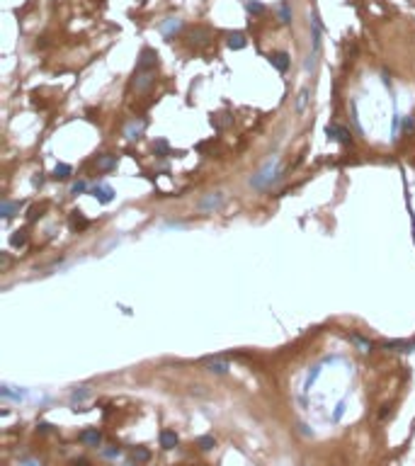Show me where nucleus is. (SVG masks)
Wrapping results in <instances>:
<instances>
[{"label": "nucleus", "instance_id": "8", "mask_svg": "<svg viewBox=\"0 0 415 466\" xmlns=\"http://www.w3.org/2000/svg\"><path fill=\"white\" fill-rule=\"evenodd\" d=\"M153 83V71H136V78H134V87L139 92H144L146 87Z\"/></svg>", "mask_w": 415, "mask_h": 466}, {"label": "nucleus", "instance_id": "26", "mask_svg": "<svg viewBox=\"0 0 415 466\" xmlns=\"http://www.w3.org/2000/svg\"><path fill=\"white\" fill-rule=\"evenodd\" d=\"M119 454H121V449H119L117 444H110V447L102 449V457H107V459H117Z\"/></svg>", "mask_w": 415, "mask_h": 466}, {"label": "nucleus", "instance_id": "18", "mask_svg": "<svg viewBox=\"0 0 415 466\" xmlns=\"http://www.w3.org/2000/svg\"><path fill=\"white\" fill-rule=\"evenodd\" d=\"M350 340H352V343H355V345H357L359 350H362V352H369V350H372V343H369L367 338L357 335V333H355V335H350Z\"/></svg>", "mask_w": 415, "mask_h": 466}, {"label": "nucleus", "instance_id": "10", "mask_svg": "<svg viewBox=\"0 0 415 466\" xmlns=\"http://www.w3.org/2000/svg\"><path fill=\"white\" fill-rule=\"evenodd\" d=\"M269 63H272L279 73H287V68H289V56H287L284 51H277V54L269 56Z\"/></svg>", "mask_w": 415, "mask_h": 466}, {"label": "nucleus", "instance_id": "19", "mask_svg": "<svg viewBox=\"0 0 415 466\" xmlns=\"http://www.w3.org/2000/svg\"><path fill=\"white\" fill-rule=\"evenodd\" d=\"M88 396H90V388L88 386H80V391L75 388V391L71 393V401H73V403H80V401H85Z\"/></svg>", "mask_w": 415, "mask_h": 466}, {"label": "nucleus", "instance_id": "1", "mask_svg": "<svg viewBox=\"0 0 415 466\" xmlns=\"http://www.w3.org/2000/svg\"><path fill=\"white\" fill-rule=\"evenodd\" d=\"M277 165H279V158H277V155H272L265 165L260 168V173L253 175L250 185H253V187H258V190H263L265 185H269V182L274 180V175H277Z\"/></svg>", "mask_w": 415, "mask_h": 466}, {"label": "nucleus", "instance_id": "37", "mask_svg": "<svg viewBox=\"0 0 415 466\" xmlns=\"http://www.w3.org/2000/svg\"><path fill=\"white\" fill-rule=\"evenodd\" d=\"M71 466H90V462H88V459H75Z\"/></svg>", "mask_w": 415, "mask_h": 466}, {"label": "nucleus", "instance_id": "25", "mask_svg": "<svg viewBox=\"0 0 415 466\" xmlns=\"http://www.w3.org/2000/svg\"><path fill=\"white\" fill-rule=\"evenodd\" d=\"M10 243H12L15 248H22V245L27 243V233H25V231H17L15 235H12V238H10Z\"/></svg>", "mask_w": 415, "mask_h": 466}, {"label": "nucleus", "instance_id": "27", "mask_svg": "<svg viewBox=\"0 0 415 466\" xmlns=\"http://www.w3.org/2000/svg\"><path fill=\"white\" fill-rule=\"evenodd\" d=\"M153 151H155V153H158L160 158H163V155H168V153H170V148H168V141H163V139H160V141H155V144H153Z\"/></svg>", "mask_w": 415, "mask_h": 466}, {"label": "nucleus", "instance_id": "30", "mask_svg": "<svg viewBox=\"0 0 415 466\" xmlns=\"http://www.w3.org/2000/svg\"><path fill=\"white\" fill-rule=\"evenodd\" d=\"M228 121H231V116H228V115H219V116H214V124H216L219 129H224V126H226Z\"/></svg>", "mask_w": 415, "mask_h": 466}, {"label": "nucleus", "instance_id": "33", "mask_svg": "<svg viewBox=\"0 0 415 466\" xmlns=\"http://www.w3.org/2000/svg\"><path fill=\"white\" fill-rule=\"evenodd\" d=\"M17 466H41V462L39 459H22Z\"/></svg>", "mask_w": 415, "mask_h": 466}, {"label": "nucleus", "instance_id": "2", "mask_svg": "<svg viewBox=\"0 0 415 466\" xmlns=\"http://www.w3.org/2000/svg\"><path fill=\"white\" fill-rule=\"evenodd\" d=\"M224 202H226L224 192H209V194H204V197L197 202V209H199V211H219V209L224 206Z\"/></svg>", "mask_w": 415, "mask_h": 466}, {"label": "nucleus", "instance_id": "17", "mask_svg": "<svg viewBox=\"0 0 415 466\" xmlns=\"http://www.w3.org/2000/svg\"><path fill=\"white\" fill-rule=\"evenodd\" d=\"M381 348H386V350H398V352H413L415 343H403V340H391V343H384Z\"/></svg>", "mask_w": 415, "mask_h": 466}, {"label": "nucleus", "instance_id": "22", "mask_svg": "<svg viewBox=\"0 0 415 466\" xmlns=\"http://www.w3.org/2000/svg\"><path fill=\"white\" fill-rule=\"evenodd\" d=\"M306 102H308V87H303L297 97V112H303L306 110Z\"/></svg>", "mask_w": 415, "mask_h": 466}, {"label": "nucleus", "instance_id": "31", "mask_svg": "<svg viewBox=\"0 0 415 466\" xmlns=\"http://www.w3.org/2000/svg\"><path fill=\"white\" fill-rule=\"evenodd\" d=\"M318 374H321V367H313V372L308 374V379H306V388H311L313 386V381L318 379Z\"/></svg>", "mask_w": 415, "mask_h": 466}, {"label": "nucleus", "instance_id": "29", "mask_svg": "<svg viewBox=\"0 0 415 466\" xmlns=\"http://www.w3.org/2000/svg\"><path fill=\"white\" fill-rule=\"evenodd\" d=\"M71 224H73V229H85L88 226V221L80 216V211H73V221Z\"/></svg>", "mask_w": 415, "mask_h": 466}, {"label": "nucleus", "instance_id": "38", "mask_svg": "<svg viewBox=\"0 0 415 466\" xmlns=\"http://www.w3.org/2000/svg\"><path fill=\"white\" fill-rule=\"evenodd\" d=\"M39 211H41V209H37V206H32V209H30V221H34V219H37V214H39Z\"/></svg>", "mask_w": 415, "mask_h": 466}, {"label": "nucleus", "instance_id": "32", "mask_svg": "<svg viewBox=\"0 0 415 466\" xmlns=\"http://www.w3.org/2000/svg\"><path fill=\"white\" fill-rule=\"evenodd\" d=\"M83 192H88V185H85V182H75V185L71 187V194H83Z\"/></svg>", "mask_w": 415, "mask_h": 466}, {"label": "nucleus", "instance_id": "28", "mask_svg": "<svg viewBox=\"0 0 415 466\" xmlns=\"http://www.w3.org/2000/svg\"><path fill=\"white\" fill-rule=\"evenodd\" d=\"M207 37H209L207 29H194V32H192V41H197V44H204Z\"/></svg>", "mask_w": 415, "mask_h": 466}, {"label": "nucleus", "instance_id": "9", "mask_svg": "<svg viewBox=\"0 0 415 466\" xmlns=\"http://www.w3.org/2000/svg\"><path fill=\"white\" fill-rule=\"evenodd\" d=\"M144 129H146V124H144V121H136V119H134V121H129V124H126V129H124V136H126L129 141H134V139H139V136L144 134Z\"/></svg>", "mask_w": 415, "mask_h": 466}, {"label": "nucleus", "instance_id": "3", "mask_svg": "<svg viewBox=\"0 0 415 466\" xmlns=\"http://www.w3.org/2000/svg\"><path fill=\"white\" fill-rule=\"evenodd\" d=\"M155 66H158L155 49H144L139 54V61H136V71H155Z\"/></svg>", "mask_w": 415, "mask_h": 466}, {"label": "nucleus", "instance_id": "4", "mask_svg": "<svg viewBox=\"0 0 415 466\" xmlns=\"http://www.w3.org/2000/svg\"><path fill=\"white\" fill-rule=\"evenodd\" d=\"M326 131H328V136H330V139H335L338 144H345V146L352 144V136H350V131H347L345 126H340V124H328Z\"/></svg>", "mask_w": 415, "mask_h": 466}, {"label": "nucleus", "instance_id": "16", "mask_svg": "<svg viewBox=\"0 0 415 466\" xmlns=\"http://www.w3.org/2000/svg\"><path fill=\"white\" fill-rule=\"evenodd\" d=\"M20 206H22V202H7V199H5V202L0 204V216H2V219H10L15 211H20Z\"/></svg>", "mask_w": 415, "mask_h": 466}, {"label": "nucleus", "instance_id": "6", "mask_svg": "<svg viewBox=\"0 0 415 466\" xmlns=\"http://www.w3.org/2000/svg\"><path fill=\"white\" fill-rule=\"evenodd\" d=\"M180 29H182V20H180V17H168V20H163V22H160V34H163V37H168V39H170V37H175Z\"/></svg>", "mask_w": 415, "mask_h": 466}, {"label": "nucleus", "instance_id": "35", "mask_svg": "<svg viewBox=\"0 0 415 466\" xmlns=\"http://www.w3.org/2000/svg\"><path fill=\"white\" fill-rule=\"evenodd\" d=\"M342 410H345V403H340V406L335 408V415H333V420H340V415H342Z\"/></svg>", "mask_w": 415, "mask_h": 466}, {"label": "nucleus", "instance_id": "13", "mask_svg": "<svg viewBox=\"0 0 415 466\" xmlns=\"http://www.w3.org/2000/svg\"><path fill=\"white\" fill-rule=\"evenodd\" d=\"M226 44H228V49H243V46H245V34H243V32H231V34H226Z\"/></svg>", "mask_w": 415, "mask_h": 466}, {"label": "nucleus", "instance_id": "21", "mask_svg": "<svg viewBox=\"0 0 415 466\" xmlns=\"http://www.w3.org/2000/svg\"><path fill=\"white\" fill-rule=\"evenodd\" d=\"M197 444H199V449H204V452H209V449H214L216 447V442H214V437L211 435H204L197 439Z\"/></svg>", "mask_w": 415, "mask_h": 466}, {"label": "nucleus", "instance_id": "5", "mask_svg": "<svg viewBox=\"0 0 415 466\" xmlns=\"http://www.w3.org/2000/svg\"><path fill=\"white\" fill-rule=\"evenodd\" d=\"M90 194L102 204H110L112 199H114V190L107 187V185H95V187H90Z\"/></svg>", "mask_w": 415, "mask_h": 466}, {"label": "nucleus", "instance_id": "12", "mask_svg": "<svg viewBox=\"0 0 415 466\" xmlns=\"http://www.w3.org/2000/svg\"><path fill=\"white\" fill-rule=\"evenodd\" d=\"M277 17H279L282 25H289V22H292V7H289L287 0H279V5H277Z\"/></svg>", "mask_w": 415, "mask_h": 466}, {"label": "nucleus", "instance_id": "15", "mask_svg": "<svg viewBox=\"0 0 415 466\" xmlns=\"http://www.w3.org/2000/svg\"><path fill=\"white\" fill-rule=\"evenodd\" d=\"M207 369L211 374H228V362H224V359H207Z\"/></svg>", "mask_w": 415, "mask_h": 466}, {"label": "nucleus", "instance_id": "34", "mask_svg": "<svg viewBox=\"0 0 415 466\" xmlns=\"http://www.w3.org/2000/svg\"><path fill=\"white\" fill-rule=\"evenodd\" d=\"M403 129H406V131L413 129V116H406V119H403Z\"/></svg>", "mask_w": 415, "mask_h": 466}, {"label": "nucleus", "instance_id": "24", "mask_svg": "<svg viewBox=\"0 0 415 466\" xmlns=\"http://www.w3.org/2000/svg\"><path fill=\"white\" fill-rule=\"evenodd\" d=\"M245 7H248V12H253V15H263V12H265V5H263V2H255V0H248Z\"/></svg>", "mask_w": 415, "mask_h": 466}, {"label": "nucleus", "instance_id": "20", "mask_svg": "<svg viewBox=\"0 0 415 466\" xmlns=\"http://www.w3.org/2000/svg\"><path fill=\"white\" fill-rule=\"evenodd\" d=\"M54 177H56V180H66V177H71V165L59 163V165L54 168Z\"/></svg>", "mask_w": 415, "mask_h": 466}, {"label": "nucleus", "instance_id": "36", "mask_svg": "<svg viewBox=\"0 0 415 466\" xmlns=\"http://www.w3.org/2000/svg\"><path fill=\"white\" fill-rule=\"evenodd\" d=\"M37 430H39V432H49V430H51V425H49V423H39V425H37Z\"/></svg>", "mask_w": 415, "mask_h": 466}, {"label": "nucleus", "instance_id": "7", "mask_svg": "<svg viewBox=\"0 0 415 466\" xmlns=\"http://www.w3.org/2000/svg\"><path fill=\"white\" fill-rule=\"evenodd\" d=\"M80 442L88 444V447H100V442H102V432H100L97 427L83 430V432H80Z\"/></svg>", "mask_w": 415, "mask_h": 466}, {"label": "nucleus", "instance_id": "14", "mask_svg": "<svg viewBox=\"0 0 415 466\" xmlns=\"http://www.w3.org/2000/svg\"><path fill=\"white\" fill-rule=\"evenodd\" d=\"M160 447L163 449H175L178 447V435L173 430H163L160 432Z\"/></svg>", "mask_w": 415, "mask_h": 466}, {"label": "nucleus", "instance_id": "23", "mask_svg": "<svg viewBox=\"0 0 415 466\" xmlns=\"http://www.w3.org/2000/svg\"><path fill=\"white\" fill-rule=\"evenodd\" d=\"M134 459L144 464V462H149L151 459V452L146 449V447H136V449H134Z\"/></svg>", "mask_w": 415, "mask_h": 466}, {"label": "nucleus", "instance_id": "11", "mask_svg": "<svg viewBox=\"0 0 415 466\" xmlns=\"http://www.w3.org/2000/svg\"><path fill=\"white\" fill-rule=\"evenodd\" d=\"M117 168V155H112V153H105V155H100L97 158V170H114Z\"/></svg>", "mask_w": 415, "mask_h": 466}]
</instances>
